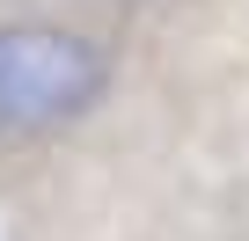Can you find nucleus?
<instances>
[{
	"label": "nucleus",
	"instance_id": "f257e3e1",
	"mask_svg": "<svg viewBox=\"0 0 249 241\" xmlns=\"http://www.w3.org/2000/svg\"><path fill=\"white\" fill-rule=\"evenodd\" d=\"M110 88L103 44L59 22H0V139H37L95 110Z\"/></svg>",
	"mask_w": 249,
	"mask_h": 241
}]
</instances>
